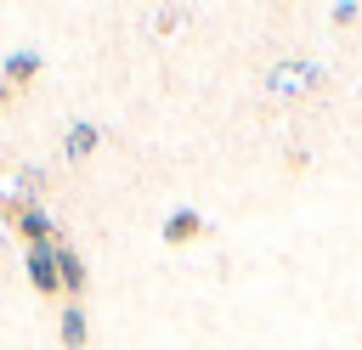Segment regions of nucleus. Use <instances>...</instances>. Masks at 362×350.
Instances as JSON below:
<instances>
[]
</instances>
